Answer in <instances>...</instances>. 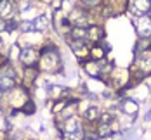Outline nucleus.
Instances as JSON below:
<instances>
[{
    "label": "nucleus",
    "mask_w": 151,
    "mask_h": 140,
    "mask_svg": "<svg viewBox=\"0 0 151 140\" xmlns=\"http://www.w3.org/2000/svg\"><path fill=\"white\" fill-rule=\"evenodd\" d=\"M136 26H137V33H139V36H142V38L151 36V16H148V14L137 16Z\"/></svg>",
    "instance_id": "nucleus-1"
},
{
    "label": "nucleus",
    "mask_w": 151,
    "mask_h": 140,
    "mask_svg": "<svg viewBox=\"0 0 151 140\" xmlns=\"http://www.w3.org/2000/svg\"><path fill=\"white\" fill-rule=\"evenodd\" d=\"M150 9H151V2L150 0H134V14L136 16H144V14H150Z\"/></svg>",
    "instance_id": "nucleus-2"
},
{
    "label": "nucleus",
    "mask_w": 151,
    "mask_h": 140,
    "mask_svg": "<svg viewBox=\"0 0 151 140\" xmlns=\"http://www.w3.org/2000/svg\"><path fill=\"white\" fill-rule=\"evenodd\" d=\"M12 14H14V5H12V2H11V0H0V17L7 21Z\"/></svg>",
    "instance_id": "nucleus-3"
},
{
    "label": "nucleus",
    "mask_w": 151,
    "mask_h": 140,
    "mask_svg": "<svg viewBox=\"0 0 151 140\" xmlns=\"http://www.w3.org/2000/svg\"><path fill=\"white\" fill-rule=\"evenodd\" d=\"M19 57H21L23 64H26V66H33V64L37 62V59H38V55H37V52H35L33 48H24Z\"/></svg>",
    "instance_id": "nucleus-4"
},
{
    "label": "nucleus",
    "mask_w": 151,
    "mask_h": 140,
    "mask_svg": "<svg viewBox=\"0 0 151 140\" xmlns=\"http://www.w3.org/2000/svg\"><path fill=\"white\" fill-rule=\"evenodd\" d=\"M61 130H63L66 135H70V133H75V131L82 130V128H80V124H78L76 119H68V121L64 123V126H61Z\"/></svg>",
    "instance_id": "nucleus-5"
},
{
    "label": "nucleus",
    "mask_w": 151,
    "mask_h": 140,
    "mask_svg": "<svg viewBox=\"0 0 151 140\" xmlns=\"http://www.w3.org/2000/svg\"><path fill=\"white\" fill-rule=\"evenodd\" d=\"M16 87V80L11 76H2L0 75V88L4 90V92H9V90H12Z\"/></svg>",
    "instance_id": "nucleus-6"
},
{
    "label": "nucleus",
    "mask_w": 151,
    "mask_h": 140,
    "mask_svg": "<svg viewBox=\"0 0 151 140\" xmlns=\"http://www.w3.org/2000/svg\"><path fill=\"white\" fill-rule=\"evenodd\" d=\"M33 26H35V31H45L49 28V19L45 16H38L33 19Z\"/></svg>",
    "instance_id": "nucleus-7"
},
{
    "label": "nucleus",
    "mask_w": 151,
    "mask_h": 140,
    "mask_svg": "<svg viewBox=\"0 0 151 140\" xmlns=\"http://www.w3.org/2000/svg\"><path fill=\"white\" fill-rule=\"evenodd\" d=\"M71 36H73V40H83L85 36H89V30L82 28V26H76V28L71 30Z\"/></svg>",
    "instance_id": "nucleus-8"
},
{
    "label": "nucleus",
    "mask_w": 151,
    "mask_h": 140,
    "mask_svg": "<svg viewBox=\"0 0 151 140\" xmlns=\"http://www.w3.org/2000/svg\"><path fill=\"white\" fill-rule=\"evenodd\" d=\"M99 116H101V111L97 107H89L87 111H83V118H85V119L94 121V119H99Z\"/></svg>",
    "instance_id": "nucleus-9"
},
{
    "label": "nucleus",
    "mask_w": 151,
    "mask_h": 140,
    "mask_svg": "<svg viewBox=\"0 0 151 140\" xmlns=\"http://www.w3.org/2000/svg\"><path fill=\"white\" fill-rule=\"evenodd\" d=\"M139 109V106H137V102H134V100H130V99H127L125 102H123V111L127 112V114H136V111Z\"/></svg>",
    "instance_id": "nucleus-10"
},
{
    "label": "nucleus",
    "mask_w": 151,
    "mask_h": 140,
    "mask_svg": "<svg viewBox=\"0 0 151 140\" xmlns=\"http://www.w3.org/2000/svg\"><path fill=\"white\" fill-rule=\"evenodd\" d=\"M139 62H141V68H142L144 71H150L151 69V54H142L141 59H139Z\"/></svg>",
    "instance_id": "nucleus-11"
},
{
    "label": "nucleus",
    "mask_w": 151,
    "mask_h": 140,
    "mask_svg": "<svg viewBox=\"0 0 151 140\" xmlns=\"http://www.w3.org/2000/svg\"><path fill=\"white\" fill-rule=\"evenodd\" d=\"M108 133H111V124H99V130H97V135L99 137H104Z\"/></svg>",
    "instance_id": "nucleus-12"
},
{
    "label": "nucleus",
    "mask_w": 151,
    "mask_h": 140,
    "mask_svg": "<svg viewBox=\"0 0 151 140\" xmlns=\"http://www.w3.org/2000/svg\"><path fill=\"white\" fill-rule=\"evenodd\" d=\"M19 26H21V31H24V33H26V31H35L33 21H23V23H21Z\"/></svg>",
    "instance_id": "nucleus-13"
},
{
    "label": "nucleus",
    "mask_w": 151,
    "mask_h": 140,
    "mask_svg": "<svg viewBox=\"0 0 151 140\" xmlns=\"http://www.w3.org/2000/svg\"><path fill=\"white\" fill-rule=\"evenodd\" d=\"M87 73L96 76V75L99 73V66H97L96 62H89V64H87Z\"/></svg>",
    "instance_id": "nucleus-14"
},
{
    "label": "nucleus",
    "mask_w": 151,
    "mask_h": 140,
    "mask_svg": "<svg viewBox=\"0 0 151 140\" xmlns=\"http://www.w3.org/2000/svg\"><path fill=\"white\" fill-rule=\"evenodd\" d=\"M99 119H101V124H111V114L109 112H103L101 116H99Z\"/></svg>",
    "instance_id": "nucleus-15"
},
{
    "label": "nucleus",
    "mask_w": 151,
    "mask_h": 140,
    "mask_svg": "<svg viewBox=\"0 0 151 140\" xmlns=\"http://www.w3.org/2000/svg\"><path fill=\"white\" fill-rule=\"evenodd\" d=\"M92 54H94V59H101V57H103V50H101V48H94Z\"/></svg>",
    "instance_id": "nucleus-16"
},
{
    "label": "nucleus",
    "mask_w": 151,
    "mask_h": 140,
    "mask_svg": "<svg viewBox=\"0 0 151 140\" xmlns=\"http://www.w3.org/2000/svg\"><path fill=\"white\" fill-rule=\"evenodd\" d=\"M82 2H83V4H87V5H96L99 0H82Z\"/></svg>",
    "instance_id": "nucleus-17"
},
{
    "label": "nucleus",
    "mask_w": 151,
    "mask_h": 140,
    "mask_svg": "<svg viewBox=\"0 0 151 140\" xmlns=\"http://www.w3.org/2000/svg\"><path fill=\"white\" fill-rule=\"evenodd\" d=\"M2 97H4V90H2V88H0V99H2Z\"/></svg>",
    "instance_id": "nucleus-18"
},
{
    "label": "nucleus",
    "mask_w": 151,
    "mask_h": 140,
    "mask_svg": "<svg viewBox=\"0 0 151 140\" xmlns=\"http://www.w3.org/2000/svg\"><path fill=\"white\" fill-rule=\"evenodd\" d=\"M12 140H21V139H19V137H14V139H12Z\"/></svg>",
    "instance_id": "nucleus-19"
}]
</instances>
